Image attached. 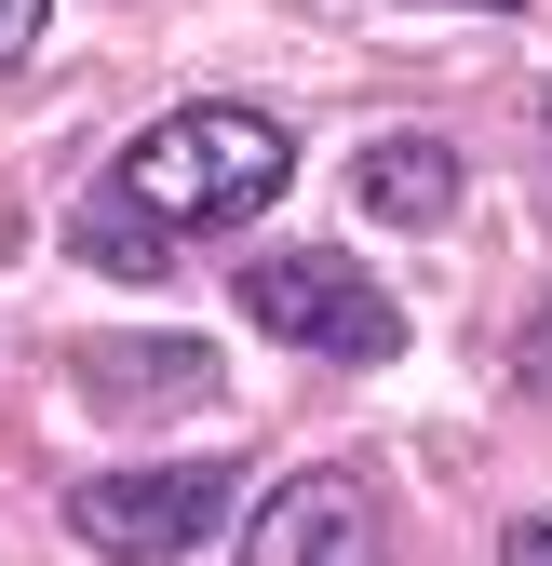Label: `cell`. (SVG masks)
I'll use <instances>...</instances> for the list:
<instances>
[{
	"instance_id": "obj_3",
	"label": "cell",
	"mask_w": 552,
	"mask_h": 566,
	"mask_svg": "<svg viewBox=\"0 0 552 566\" xmlns=\"http://www.w3.org/2000/svg\"><path fill=\"white\" fill-rule=\"evenodd\" d=\"M230 459H149V472H95V485H67V539L108 553V566H176L230 526Z\"/></svg>"
},
{
	"instance_id": "obj_1",
	"label": "cell",
	"mask_w": 552,
	"mask_h": 566,
	"mask_svg": "<svg viewBox=\"0 0 552 566\" xmlns=\"http://www.w3.org/2000/svg\"><path fill=\"white\" fill-rule=\"evenodd\" d=\"M121 189L149 202L162 230H256L269 202L297 189V135L269 122V108L202 95V108H162V122L121 149Z\"/></svg>"
},
{
	"instance_id": "obj_9",
	"label": "cell",
	"mask_w": 552,
	"mask_h": 566,
	"mask_svg": "<svg viewBox=\"0 0 552 566\" xmlns=\"http://www.w3.org/2000/svg\"><path fill=\"white\" fill-rule=\"evenodd\" d=\"M41 14H54V0H0V67H14V54L41 41Z\"/></svg>"
},
{
	"instance_id": "obj_6",
	"label": "cell",
	"mask_w": 552,
	"mask_h": 566,
	"mask_svg": "<svg viewBox=\"0 0 552 566\" xmlns=\"http://www.w3.org/2000/svg\"><path fill=\"white\" fill-rule=\"evenodd\" d=\"M351 202H364L378 230H445V217H458V149L418 135V122H391V135L351 149Z\"/></svg>"
},
{
	"instance_id": "obj_2",
	"label": "cell",
	"mask_w": 552,
	"mask_h": 566,
	"mask_svg": "<svg viewBox=\"0 0 552 566\" xmlns=\"http://www.w3.org/2000/svg\"><path fill=\"white\" fill-rule=\"evenodd\" d=\"M243 324L284 337V350H323V365H391V350H404L391 283H378L364 256H337V243H284V256H256V270H243Z\"/></svg>"
},
{
	"instance_id": "obj_5",
	"label": "cell",
	"mask_w": 552,
	"mask_h": 566,
	"mask_svg": "<svg viewBox=\"0 0 552 566\" xmlns=\"http://www.w3.org/2000/svg\"><path fill=\"white\" fill-rule=\"evenodd\" d=\"M67 378H82L95 418H121V432H135V418L216 405V350H202V337H82V365H67Z\"/></svg>"
},
{
	"instance_id": "obj_7",
	"label": "cell",
	"mask_w": 552,
	"mask_h": 566,
	"mask_svg": "<svg viewBox=\"0 0 552 566\" xmlns=\"http://www.w3.org/2000/svg\"><path fill=\"white\" fill-rule=\"evenodd\" d=\"M162 243H176V230H162L121 176H108V189H82V217H67V256L108 270V283H162Z\"/></svg>"
},
{
	"instance_id": "obj_4",
	"label": "cell",
	"mask_w": 552,
	"mask_h": 566,
	"mask_svg": "<svg viewBox=\"0 0 552 566\" xmlns=\"http://www.w3.org/2000/svg\"><path fill=\"white\" fill-rule=\"evenodd\" d=\"M243 566H391V539H378V500L351 472H284L256 500V526H243Z\"/></svg>"
},
{
	"instance_id": "obj_10",
	"label": "cell",
	"mask_w": 552,
	"mask_h": 566,
	"mask_svg": "<svg viewBox=\"0 0 552 566\" xmlns=\"http://www.w3.org/2000/svg\"><path fill=\"white\" fill-rule=\"evenodd\" d=\"M539 135H552V108H539Z\"/></svg>"
},
{
	"instance_id": "obj_8",
	"label": "cell",
	"mask_w": 552,
	"mask_h": 566,
	"mask_svg": "<svg viewBox=\"0 0 552 566\" xmlns=\"http://www.w3.org/2000/svg\"><path fill=\"white\" fill-rule=\"evenodd\" d=\"M499 566H552V513H512L499 526Z\"/></svg>"
}]
</instances>
